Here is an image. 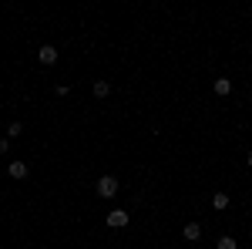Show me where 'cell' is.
Returning <instances> with one entry per match:
<instances>
[{
  "mask_svg": "<svg viewBox=\"0 0 252 249\" xmlns=\"http://www.w3.org/2000/svg\"><path fill=\"white\" fill-rule=\"evenodd\" d=\"M212 206H215V209H229V192H215Z\"/></svg>",
  "mask_w": 252,
  "mask_h": 249,
  "instance_id": "ba28073f",
  "label": "cell"
},
{
  "mask_svg": "<svg viewBox=\"0 0 252 249\" xmlns=\"http://www.w3.org/2000/svg\"><path fill=\"white\" fill-rule=\"evenodd\" d=\"M215 249H239V243H235L232 236H222V239L215 243Z\"/></svg>",
  "mask_w": 252,
  "mask_h": 249,
  "instance_id": "9c48e42d",
  "label": "cell"
},
{
  "mask_svg": "<svg viewBox=\"0 0 252 249\" xmlns=\"http://www.w3.org/2000/svg\"><path fill=\"white\" fill-rule=\"evenodd\" d=\"M10 152V138H0V155H7Z\"/></svg>",
  "mask_w": 252,
  "mask_h": 249,
  "instance_id": "8fae6325",
  "label": "cell"
},
{
  "mask_svg": "<svg viewBox=\"0 0 252 249\" xmlns=\"http://www.w3.org/2000/svg\"><path fill=\"white\" fill-rule=\"evenodd\" d=\"M212 88H215V95H219V98L232 95V81H229V77H219V81H215Z\"/></svg>",
  "mask_w": 252,
  "mask_h": 249,
  "instance_id": "5b68a950",
  "label": "cell"
},
{
  "mask_svg": "<svg viewBox=\"0 0 252 249\" xmlns=\"http://www.w3.org/2000/svg\"><path fill=\"white\" fill-rule=\"evenodd\" d=\"M97 195H101V199H115L118 195V178L115 175H101V178H97Z\"/></svg>",
  "mask_w": 252,
  "mask_h": 249,
  "instance_id": "6da1fadb",
  "label": "cell"
},
{
  "mask_svg": "<svg viewBox=\"0 0 252 249\" xmlns=\"http://www.w3.org/2000/svg\"><path fill=\"white\" fill-rule=\"evenodd\" d=\"M104 222H108L111 229H125V226L131 222V215H128L125 209H111V212H108V219H104Z\"/></svg>",
  "mask_w": 252,
  "mask_h": 249,
  "instance_id": "7a4b0ae2",
  "label": "cell"
},
{
  "mask_svg": "<svg viewBox=\"0 0 252 249\" xmlns=\"http://www.w3.org/2000/svg\"><path fill=\"white\" fill-rule=\"evenodd\" d=\"M91 91H94V98H108V95H111V84H108V81H94Z\"/></svg>",
  "mask_w": 252,
  "mask_h": 249,
  "instance_id": "8992f818",
  "label": "cell"
},
{
  "mask_svg": "<svg viewBox=\"0 0 252 249\" xmlns=\"http://www.w3.org/2000/svg\"><path fill=\"white\" fill-rule=\"evenodd\" d=\"M185 239H189V243L202 239V226H198V222H189V226H185Z\"/></svg>",
  "mask_w": 252,
  "mask_h": 249,
  "instance_id": "52a82bcc",
  "label": "cell"
},
{
  "mask_svg": "<svg viewBox=\"0 0 252 249\" xmlns=\"http://www.w3.org/2000/svg\"><path fill=\"white\" fill-rule=\"evenodd\" d=\"M37 61L40 64H54V61H58V47H51V44L37 47Z\"/></svg>",
  "mask_w": 252,
  "mask_h": 249,
  "instance_id": "3957f363",
  "label": "cell"
},
{
  "mask_svg": "<svg viewBox=\"0 0 252 249\" xmlns=\"http://www.w3.org/2000/svg\"><path fill=\"white\" fill-rule=\"evenodd\" d=\"M20 132H24V125H20V121H10V125H7V135H10V138H17Z\"/></svg>",
  "mask_w": 252,
  "mask_h": 249,
  "instance_id": "30bf717a",
  "label": "cell"
},
{
  "mask_svg": "<svg viewBox=\"0 0 252 249\" xmlns=\"http://www.w3.org/2000/svg\"><path fill=\"white\" fill-rule=\"evenodd\" d=\"M7 175H10V178H27V165H24V162H10V165H7Z\"/></svg>",
  "mask_w": 252,
  "mask_h": 249,
  "instance_id": "277c9868",
  "label": "cell"
},
{
  "mask_svg": "<svg viewBox=\"0 0 252 249\" xmlns=\"http://www.w3.org/2000/svg\"><path fill=\"white\" fill-rule=\"evenodd\" d=\"M249 169H252V152H249Z\"/></svg>",
  "mask_w": 252,
  "mask_h": 249,
  "instance_id": "7c38bea8",
  "label": "cell"
}]
</instances>
